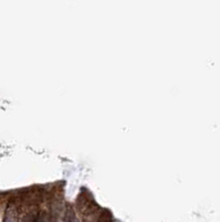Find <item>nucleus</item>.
I'll return each instance as SVG.
<instances>
[{"instance_id":"2","label":"nucleus","mask_w":220,"mask_h":222,"mask_svg":"<svg viewBox=\"0 0 220 222\" xmlns=\"http://www.w3.org/2000/svg\"><path fill=\"white\" fill-rule=\"evenodd\" d=\"M74 219H75V215H74V211L71 207H69L65 211V215H64L63 222H74Z\"/></svg>"},{"instance_id":"1","label":"nucleus","mask_w":220,"mask_h":222,"mask_svg":"<svg viewBox=\"0 0 220 222\" xmlns=\"http://www.w3.org/2000/svg\"><path fill=\"white\" fill-rule=\"evenodd\" d=\"M97 222H113V215L109 210H104L97 219Z\"/></svg>"},{"instance_id":"3","label":"nucleus","mask_w":220,"mask_h":222,"mask_svg":"<svg viewBox=\"0 0 220 222\" xmlns=\"http://www.w3.org/2000/svg\"><path fill=\"white\" fill-rule=\"evenodd\" d=\"M36 222H48V217H47L46 212H41L37 217Z\"/></svg>"}]
</instances>
